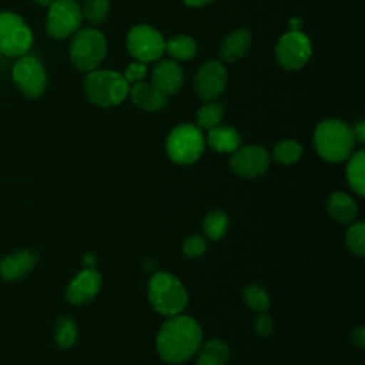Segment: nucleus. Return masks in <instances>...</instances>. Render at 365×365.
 <instances>
[{
    "label": "nucleus",
    "mask_w": 365,
    "mask_h": 365,
    "mask_svg": "<svg viewBox=\"0 0 365 365\" xmlns=\"http://www.w3.org/2000/svg\"><path fill=\"white\" fill-rule=\"evenodd\" d=\"M125 46L128 53L143 63L155 61L165 51V41L161 33L147 24L134 26L127 34Z\"/></svg>",
    "instance_id": "8"
},
{
    "label": "nucleus",
    "mask_w": 365,
    "mask_h": 365,
    "mask_svg": "<svg viewBox=\"0 0 365 365\" xmlns=\"http://www.w3.org/2000/svg\"><path fill=\"white\" fill-rule=\"evenodd\" d=\"M84 264L87 265V268H93V265L96 264L94 255H93V254H87V255L84 257Z\"/></svg>",
    "instance_id": "38"
},
{
    "label": "nucleus",
    "mask_w": 365,
    "mask_h": 365,
    "mask_svg": "<svg viewBox=\"0 0 365 365\" xmlns=\"http://www.w3.org/2000/svg\"><path fill=\"white\" fill-rule=\"evenodd\" d=\"M244 299L247 305L255 311H264L269 305V298L265 289L258 285H248L244 289Z\"/></svg>",
    "instance_id": "30"
},
{
    "label": "nucleus",
    "mask_w": 365,
    "mask_h": 365,
    "mask_svg": "<svg viewBox=\"0 0 365 365\" xmlns=\"http://www.w3.org/2000/svg\"><path fill=\"white\" fill-rule=\"evenodd\" d=\"M301 19L298 17H292L289 19L288 21V27H289V31H301Z\"/></svg>",
    "instance_id": "36"
},
{
    "label": "nucleus",
    "mask_w": 365,
    "mask_h": 365,
    "mask_svg": "<svg viewBox=\"0 0 365 365\" xmlns=\"http://www.w3.org/2000/svg\"><path fill=\"white\" fill-rule=\"evenodd\" d=\"M151 83L167 97L175 94L184 83V73L175 60L164 58L157 63L151 74Z\"/></svg>",
    "instance_id": "15"
},
{
    "label": "nucleus",
    "mask_w": 365,
    "mask_h": 365,
    "mask_svg": "<svg viewBox=\"0 0 365 365\" xmlns=\"http://www.w3.org/2000/svg\"><path fill=\"white\" fill-rule=\"evenodd\" d=\"M110 1L108 0H84L81 14L88 23L97 26L103 23L108 14Z\"/></svg>",
    "instance_id": "28"
},
{
    "label": "nucleus",
    "mask_w": 365,
    "mask_h": 365,
    "mask_svg": "<svg viewBox=\"0 0 365 365\" xmlns=\"http://www.w3.org/2000/svg\"><path fill=\"white\" fill-rule=\"evenodd\" d=\"M147 63H143V61H133L127 66L125 71H124V78L127 80L128 84H134V83H138V81H143L144 77L147 76Z\"/></svg>",
    "instance_id": "31"
},
{
    "label": "nucleus",
    "mask_w": 365,
    "mask_h": 365,
    "mask_svg": "<svg viewBox=\"0 0 365 365\" xmlns=\"http://www.w3.org/2000/svg\"><path fill=\"white\" fill-rule=\"evenodd\" d=\"M311 54V40L302 31H288L282 34L275 47L277 60L285 70H298L304 67Z\"/></svg>",
    "instance_id": "10"
},
{
    "label": "nucleus",
    "mask_w": 365,
    "mask_h": 365,
    "mask_svg": "<svg viewBox=\"0 0 365 365\" xmlns=\"http://www.w3.org/2000/svg\"><path fill=\"white\" fill-rule=\"evenodd\" d=\"M207 248V242L201 235H191L185 240L184 245H182V251L187 257L195 258L200 257Z\"/></svg>",
    "instance_id": "32"
},
{
    "label": "nucleus",
    "mask_w": 365,
    "mask_h": 365,
    "mask_svg": "<svg viewBox=\"0 0 365 365\" xmlns=\"http://www.w3.org/2000/svg\"><path fill=\"white\" fill-rule=\"evenodd\" d=\"M355 144L352 128L341 120L328 118L319 123L314 133L317 153L327 161H342L351 155Z\"/></svg>",
    "instance_id": "2"
},
{
    "label": "nucleus",
    "mask_w": 365,
    "mask_h": 365,
    "mask_svg": "<svg viewBox=\"0 0 365 365\" xmlns=\"http://www.w3.org/2000/svg\"><path fill=\"white\" fill-rule=\"evenodd\" d=\"M56 342L61 348H70L77 338L76 322L70 317H60L54 329Z\"/></svg>",
    "instance_id": "27"
},
{
    "label": "nucleus",
    "mask_w": 365,
    "mask_h": 365,
    "mask_svg": "<svg viewBox=\"0 0 365 365\" xmlns=\"http://www.w3.org/2000/svg\"><path fill=\"white\" fill-rule=\"evenodd\" d=\"M130 84L123 74L113 70L88 71L84 80V91L91 103L100 107H113L127 97Z\"/></svg>",
    "instance_id": "3"
},
{
    "label": "nucleus",
    "mask_w": 365,
    "mask_h": 365,
    "mask_svg": "<svg viewBox=\"0 0 365 365\" xmlns=\"http://www.w3.org/2000/svg\"><path fill=\"white\" fill-rule=\"evenodd\" d=\"M227 71L225 67L217 61L210 60L204 63L194 77V90L200 98L211 101L217 98L225 88Z\"/></svg>",
    "instance_id": "12"
},
{
    "label": "nucleus",
    "mask_w": 365,
    "mask_h": 365,
    "mask_svg": "<svg viewBox=\"0 0 365 365\" xmlns=\"http://www.w3.org/2000/svg\"><path fill=\"white\" fill-rule=\"evenodd\" d=\"M269 164L268 153L258 145H247V147H238L231 158H230V167L231 170L247 178L258 177L265 173Z\"/></svg>",
    "instance_id": "13"
},
{
    "label": "nucleus",
    "mask_w": 365,
    "mask_h": 365,
    "mask_svg": "<svg viewBox=\"0 0 365 365\" xmlns=\"http://www.w3.org/2000/svg\"><path fill=\"white\" fill-rule=\"evenodd\" d=\"M204 135L194 124H180L167 137L165 150L168 157L178 164H191L204 150Z\"/></svg>",
    "instance_id": "6"
},
{
    "label": "nucleus",
    "mask_w": 365,
    "mask_h": 365,
    "mask_svg": "<svg viewBox=\"0 0 365 365\" xmlns=\"http://www.w3.org/2000/svg\"><path fill=\"white\" fill-rule=\"evenodd\" d=\"M224 114V106L217 101H208L197 111V127L210 130L220 124Z\"/></svg>",
    "instance_id": "24"
},
{
    "label": "nucleus",
    "mask_w": 365,
    "mask_h": 365,
    "mask_svg": "<svg viewBox=\"0 0 365 365\" xmlns=\"http://www.w3.org/2000/svg\"><path fill=\"white\" fill-rule=\"evenodd\" d=\"M13 80L19 90L30 98L40 97L47 86L43 64L31 56H20L13 66Z\"/></svg>",
    "instance_id": "11"
},
{
    "label": "nucleus",
    "mask_w": 365,
    "mask_h": 365,
    "mask_svg": "<svg viewBox=\"0 0 365 365\" xmlns=\"http://www.w3.org/2000/svg\"><path fill=\"white\" fill-rule=\"evenodd\" d=\"M301 154H302V147L299 145V143L294 140H282L272 150L274 158L278 163L285 165L294 164L295 161H298Z\"/></svg>",
    "instance_id": "26"
},
{
    "label": "nucleus",
    "mask_w": 365,
    "mask_h": 365,
    "mask_svg": "<svg viewBox=\"0 0 365 365\" xmlns=\"http://www.w3.org/2000/svg\"><path fill=\"white\" fill-rule=\"evenodd\" d=\"M81 20V9L74 0H53L48 7L46 29L51 37L66 38L80 29Z\"/></svg>",
    "instance_id": "9"
},
{
    "label": "nucleus",
    "mask_w": 365,
    "mask_h": 365,
    "mask_svg": "<svg viewBox=\"0 0 365 365\" xmlns=\"http://www.w3.org/2000/svg\"><path fill=\"white\" fill-rule=\"evenodd\" d=\"M352 342L356 346L364 348V345H365V329H364V327H358L352 331Z\"/></svg>",
    "instance_id": "34"
},
{
    "label": "nucleus",
    "mask_w": 365,
    "mask_h": 365,
    "mask_svg": "<svg viewBox=\"0 0 365 365\" xmlns=\"http://www.w3.org/2000/svg\"><path fill=\"white\" fill-rule=\"evenodd\" d=\"M255 331L259 336H268L272 332V322L267 314H259L255 319Z\"/></svg>",
    "instance_id": "33"
},
{
    "label": "nucleus",
    "mask_w": 365,
    "mask_h": 365,
    "mask_svg": "<svg viewBox=\"0 0 365 365\" xmlns=\"http://www.w3.org/2000/svg\"><path fill=\"white\" fill-rule=\"evenodd\" d=\"M36 3H38L40 6H50L53 0H34Z\"/></svg>",
    "instance_id": "39"
},
{
    "label": "nucleus",
    "mask_w": 365,
    "mask_h": 365,
    "mask_svg": "<svg viewBox=\"0 0 365 365\" xmlns=\"http://www.w3.org/2000/svg\"><path fill=\"white\" fill-rule=\"evenodd\" d=\"M182 1L190 7H201V6H205V4L211 3L212 0H182Z\"/></svg>",
    "instance_id": "37"
},
{
    "label": "nucleus",
    "mask_w": 365,
    "mask_h": 365,
    "mask_svg": "<svg viewBox=\"0 0 365 365\" xmlns=\"http://www.w3.org/2000/svg\"><path fill=\"white\" fill-rule=\"evenodd\" d=\"M101 285V277L94 268H86L78 272L68 284L66 297L74 305H81L94 298Z\"/></svg>",
    "instance_id": "14"
},
{
    "label": "nucleus",
    "mask_w": 365,
    "mask_h": 365,
    "mask_svg": "<svg viewBox=\"0 0 365 365\" xmlns=\"http://www.w3.org/2000/svg\"><path fill=\"white\" fill-rule=\"evenodd\" d=\"M364 165H365V155L364 151L359 150L355 153L348 165H346V178L349 185L354 191H356L359 195H364L365 192V178H364Z\"/></svg>",
    "instance_id": "23"
},
{
    "label": "nucleus",
    "mask_w": 365,
    "mask_h": 365,
    "mask_svg": "<svg viewBox=\"0 0 365 365\" xmlns=\"http://www.w3.org/2000/svg\"><path fill=\"white\" fill-rule=\"evenodd\" d=\"M346 245L352 254L356 257H364L365 252V224L356 222L351 225L346 231Z\"/></svg>",
    "instance_id": "29"
},
{
    "label": "nucleus",
    "mask_w": 365,
    "mask_h": 365,
    "mask_svg": "<svg viewBox=\"0 0 365 365\" xmlns=\"http://www.w3.org/2000/svg\"><path fill=\"white\" fill-rule=\"evenodd\" d=\"M251 33L247 29H238L230 33L220 47V56L227 63L241 60L251 47Z\"/></svg>",
    "instance_id": "18"
},
{
    "label": "nucleus",
    "mask_w": 365,
    "mask_h": 365,
    "mask_svg": "<svg viewBox=\"0 0 365 365\" xmlns=\"http://www.w3.org/2000/svg\"><path fill=\"white\" fill-rule=\"evenodd\" d=\"M128 94L134 106L147 111L161 110L167 104V96L163 94L153 83H134L128 88Z\"/></svg>",
    "instance_id": "17"
},
{
    "label": "nucleus",
    "mask_w": 365,
    "mask_h": 365,
    "mask_svg": "<svg viewBox=\"0 0 365 365\" xmlns=\"http://www.w3.org/2000/svg\"><path fill=\"white\" fill-rule=\"evenodd\" d=\"M352 133H354L355 140H358L359 143H364V140H365V123H364V121H359V123L354 127Z\"/></svg>",
    "instance_id": "35"
},
{
    "label": "nucleus",
    "mask_w": 365,
    "mask_h": 365,
    "mask_svg": "<svg viewBox=\"0 0 365 365\" xmlns=\"http://www.w3.org/2000/svg\"><path fill=\"white\" fill-rule=\"evenodd\" d=\"M327 210H328V214L335 221L346 224V222H351L355 218L358 207L354 202V200L351 197H348L346 194H344V192H334L328 198Z\"/></svg>",
    "instance_id": "20"
},
{
    "label": "nucleus",
    "mask_w": 365,
    "mask_h": 365,
    "mask_svg": "<svg viewBox=\"0 0 365 365\" xmlns=\"http://www.w3.org/2000/svg\"><path fill=\"white\" fill-rule=\"evenodd\" d=\"M165 50L174 60H190L197 53V43L192 37L178 34L165 43Z\"/></svg>",
    "instance_id": "22"
},
{
    "label": "nucleus",
    "mask_w": 365,
    "mask_h": 365,
    "mask_svg": "<svg viewBox=\"0 0 365 365\" xmlns=\"http://www.w3.org/2000/svg\"><path fill=\"white\" fill-rule=\"evenodd\" d=\"M37 258V254L33 251L19 250L1 259L0 274L6 281H16L33 269Z\"/></svg>",
    "instance_id": "16"
},
{
    "label": "nucleus",
    "mask_w": 365,
    "mask_h": 365,
    "mask_svg": "<svg viewBox=\"0 0 365 365\" xmlns=\"http://www.w3.org/2000/svg\"><path fill=\"white\" fill-rule=\"evenodd\" d=\"M228 228V215L222 210H211L204 218V231L208 238L220 240Z\"/></svg>",
    "instance_id": "25"
},
{
    "label": "nucleus",
    "mask_w": 365,
    "mask_h": 365,
    "mask_svg": "<svg viewBox=\"0 0 365 365\" xmlns=\"http://www.w3.org/2000/svg\"><path fill=\"white\" fill-rule=\"evenodd\" d=\"M148 298L160 314L171 317L181 312L187 304V292L182 284L167 272H157L151 277Z\"/></svg>",
    "instance_id": "4"
},
{
    "label": "nucleus",
    "mask_w": 365,
    "mask_h": 365,
    "mask_svg": "<svg viewBox=\"0 0 365 365\" xmlns=\"http://www.w3.org/2000/svg\"><path fill=\"white\" fill-rule=\"evenodd\" d=\"M201 338V328L192 318L173 317L157 335V351L168 364L184 362L200 348Z\"/></svg>",
    "instance_id": "1"
},
{
    "label": "nucleus",
    "mask_w": 365,
    "mask_h": 365,
    "mask_svg": "<svg viewBox=\"0 0 365 365\" xmlns=\"http://www.w3.org/2000/svg\"><path fill=\"white\" fill-rule=\"evenodd\" d=\"M107 43L103 33L96 29L77 30L70 43V58L81 71L96 70L104 60Z\"/></svg>",
    "instance_id": "5"
},
{
    "label": "nucleus",
    "mask_w": 365,
    "mask_h": 365,
    "mask_svg": "<svg viewBox=\"0 0 365 365\" xmlns=\"http://www.w3.org/2000/svg\"><path fill=\"white\" fill-rule=\"evenodd\" d=\"M198 349V365H225L228 362L230 348L221 339H211Z\"/></svg>",
    "instance_id": "21"
},
{
    "label": "nucleus",
    "mask_w": 365,
    "mask_h": 365,
    "mask_svg": "<svg viewBox=\"0 0 365 365\" xmlns=\"http://www.w3.org/2000/svg\"><path fill=\"white\" fill-rule=\"evenodd\" d=\"M207 143L218 153H234L241 144V135L235 128L218 124L208 130Z\"/></svg>",
    "instance_id": "19"
},
{
    "label": "nucleus",
    "mask_w": 365,
    "mask_h": 365,
    "mask_svg": "<svg viewBox=\"0 0 365 365\" xmlns=\"http://www.w3.org/2000/svg\"><path fill=\"white\" fill-rule=\"evenodd\" d=\"M33 43V34L24 20L10 11L0 13V53L10 57L24 56Z\"/></svg>",
    "instance_id": "7"
}]
</instances>
